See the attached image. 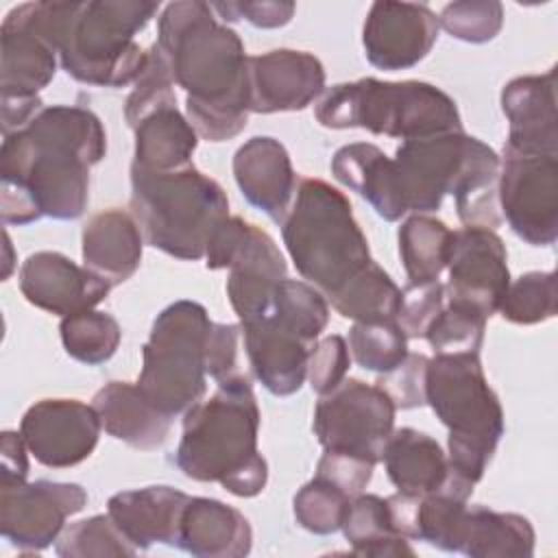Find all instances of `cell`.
<instances>
[{"label": "cell", "instance_id": "6da1fadb", "mask_svg": "<svg viewBox=\"0 0 558 558\" xmlns=\"http://www.w3.org/2000/svg\"><path fill=\"white\" fill-rule=\"evenodd\" d=\"M0 209L4 225L41 216L76 220L89 201V170L107 153L100 118L76 105L44 107L26 126L2 135Z\"/></svg>", "mask_w": 558, "mask_h": 558}, {"label": "cell", "instance_id": "7a4b0ae2", "mask_svg": "<svg viewBox=\"0 0 558 558\" xmlns=\"http://www.w3.org/2000/svg\"><path fill=\"white\" fill-rule=\"evenodd\" d=\"M155 46L185 92V113L198 137L227 142L246 129L248 57L240 35L214 17L209 2L166 4Z\"/></svg>", "mask_w": 558, "mask_h": 558}, {"label": "cell", "instance_id": "3957f363", "mask_svg": "<svg viewBox=\"0 0 558 558\" xmlns=\"http://www.w3.org/2000/svg\"><path fill=\"white\" fill-rule=\"evenodd\" d=\"M159 11L150 0L31 2L33 22L52 44L61 68L78 83L124 87L146 68L135 35Z\"/></svg>", "mask_w": 558, "mask_h": 558}, {"label": "cell", "instance_id": "277c9868", "mask_svg": "<svg viewBox=\"0 0 558 558\" xmlns=\"http://www.w3.org/2000/svg\"><path fill=\"white\" fill-rule=\"evenodd\" d=\"M259 408L251 381L218 386L183 414L174 464L194 482H216L235 497H257L268 464L257 451Z\"/></svg>", "mask_w": 558, "mask_h": 558}, {"label": "cell", "instance_id": "5b68a950", "mask_svg": "<svg viewBox=\"0 0 558 558\" xmlns=\"http://www.w3.org/2000/svg\"><path fill=\"white\" fill-rule=\"evenodd\" d=\"M129 207L148 246L185 262L203 259L229 218L225 190L194 166L153 172L131 163Z\"/></svg>", "mask_w": 558, "mask_h": 558}, {"label": "cell", "instance_id": "8992f818", "mask_svg": "<svg viewBox=\"0 0 558 558\" xmlns=\"http://www.w3.org/2000/svg\"><path fill=\"white\" fill-rule=\"evenodd\" d=\"M281 235L299 275L325 296L371 262L349 198L323 179H299Z\"/></svg>", "mask_w": 558, "mask_h": 558}, {"label": "cell", "instance_id": "52a82bcc", "mask_svg": "<svg viewBox=\"0 0 558 558\" xmlns=\"http://www.w3.org/2000/svg\"><path fill=\"white\" fill-rule=\"evenodd\" d=\"M425 403L449 429V471L475 486L504 436V410L480 353H436L427 362Z\"/></svg>", "mask_w": 558, "mask_h": 558}, {"label": "cell", "instance_id": "ba28073f", "mask_svg": "<svg viewBox=\"0 0 558 558\" xmlns=\"http://www.w3.org/2000/svg\"><path fill=\"white\" fill-rule=\"evenodd\" d=\"M314 116L325 129H366L403 142L462 131L456 100L425 81L338 83L320 94Z\"/></svg>", "mask_w": 558, "mask_h": 558}, {"label": "cell", "instance_id": "9c48e42d", "mask_svg": "<svg viewBox=\"0 0 558 558\" xmlns=\"http://www.w3.org/2000/svg\"><path fill=\"white\" fill-rule=\"evenodd\" d=\"M211 320L196 301L163 307L142 347L140 392L163 414H185L207 390L205 347Z\"/></svg>", "mask_w": 558, "mask_h": 558}, {"label": "cell", "instance_id": "30bf717a", "mask_svg": "<svg viewBox=\"0 0 558 558\" xmlns=\"http://www.w3.org/2000/svg\"><path fill=\"white\" fill-rule=\"evenodd\" d=\"M209 270L229 268L227 296L240 323L270 314L275 288L288 275V264L275 240L240 216H229L205 251Z\"/></svg>", "mask_w": 558, "mask_h": 558}, {"label": "cell", "instance_id": "8fae6325", "mask_svg": "<svg viewBox=\"0 0 558 558\" xmlns=\"http://www.w3.org/2000/svg\"><path fill=\"white\" fill-rule=\"evenodd\" d=\"M395 403L381 388L344 377L331 392L320 395L312 429L323 449L360 456L377 464L395 432Z\"/></svg>", "mask_w": 558, "mask_h": 558}, {"label": "cell", "instance_id": "7c38bea8", "mask_svg": "<svg viewBox=\"0 0 558 558\" xmlns=\"http://www.w3.org/2000/svg\"><path fill=\"white\" fill-rule=\"evenodd\" d=\"M499 161L501 218L530 246H551L558 238V155H519L504 148Z\"/></svg>", "mask_w": 558, "mask_h": 558}, {"label": "cell", "instance_id": "4fadbf2b", "mask_svg": "<svg viewBox=\"0 0 558 558\" xmlns=\"http://www.w3.org/2000/svg\"><path fill=\"white\" fill-rule=\"evenodd\" d=\"M85 504L87 493L74 482L0 484V532L20 551L35 554L50 547Z\"/></svg>", "mask_w": 558, "mask_h": 558}, {"label": "cell", "instance_id": "5bb4252c", "mask_svg": "<svg viewBox=\"0 0 558 558\" xmlns=\"http://www.w3.org/2000/svg\"><path fill=\"white\" fill-rule=\"evenodd\" d=\"M445 268L449 270L445 301L473 307L486 318L497 312L510 286V270L504 240L493 229L451 231Z\"/></svg>", "mask_w": 558, "mask_h": 558}, {"label": "cell", "instance_id": "9a60e30c", "mask_svg": "<svg viewBox=\"0 0 558 558\" xmlns=\"http://www.w3.org/2000/svg\"><path fill=\"white\" fill-rule=\"evenodd\" d=\"M100 416L78 399H41L20 423L31 456L50 469L76 466L92 456L100 438Z\"/></svg>", "mask_w": 558, "mask_h": 558}, {"label": "cell", "instance_id": "2e32d148", "mask_svg": "<svg viewBox=\"0 0 558 558\" xmlns=\"http://www.w3.org/2000/svg\"><path fill=\"white\" fill-rule=\"evenodd\" d=\"M438 31V15L427 4L379 0L366 13L364 54L379 70H408L429 54Z\"/></svg>", "mask_w": 558, "mask_h": 558}, {"label": "cell", "instance_id": "e0dca14e", "mask_svg": "<svg viewBox=\"0 0 558 558\" xmlns=\"http://www.w3.org/2000/svg\"><path fill=\"white\" fill-rule=\"evenodd\" d=\"M253 113L301 111L325 92V68L312 52L277 48L248 57Z\"/></svg>", "mask_w": 558, "mask_h": 558}, {"label": "cell", "instance_id": "ac0fdd59", "mask_svg": "<svg viewBox=\"0 0 558 558\" xmlns=\"http://www.w3.org/2000/svg\"><path fill=\"white\" fill-rule=\"evenodd\" d=\"M17 279L20 290L31 305L61 318L94 310L113 288L87 266H78L57 251H37L28 255Z\"/></svg>", "mask_w": 558, "mask_h": 558}, {"label": "cell", "instance_id": "d6986e66", "mask_svg": "<svg viewBox=\"0 0 558 558\" xmlns=\"http://www.w3.org/2000/svg\"><path fill=\"white\" fill-rule=\"evenodd\" d=\"M501 109L508 118L506 150L519 155H558L556 68L506 83L501 89Z\"/></svg>", "mask_w": 558, "mask_h": 558}, {"label": "cell", "instance_id": "ffe728a7", "mask_svg": "<svg viewBox=\"0 0 558 558\" xmlns=\"http://www.w3.org/2000/svg\"><path fill=\"white\" fill-rule=\"evenodd\" d=\"M231 166L246 203L281 225L299 183L286 146L270 135H255L235 150Z\"/></svg>", "mask_w": 558, "mask_h": 558}, {"label": "cell", "instance_id": "44dd1931", "mask_svg": "<svg viewBox=\"0 0 558 558\" xmlns=\"http://www.w3.org/2000/svg\"><path fill=\"white\" fill-rule=\"evenodd\" d=\"M242 325L244 353L257 381L275 397H290L307 379V357L314 344L283 327L275 316Z\"/></svg>", "mask_w": 558, "mask_h": 558}, {"label": "cell", "instance_id": "7402d4cb", "mask_svg": "<svg viewBox=\"0 0 558 558\" xmlns=\"http://www.w3.org/2000/svg\"><path fill=\"white\" fill-rule=\"evenodd\" d=\"M0 96H39L54 78L57 50L33 22L31 2L17 4L0 26Z\"/></svg>", "mask_w": 558, "mask_h": 558}, {"label": "cell", "instance_id": "603a6c76", "mask_svg": "<svg viewBox=\"0 0 558 558\" xmlns=\"http://www.w3.org/2000/svg\"><path fill=\"white\" fill-rule=\"evenodd\" d=\"M190 495L172 486H144L109 497L107 514L120 532L140 549L155 543L177 545L181 514Z\"/></svg>", "mask_w": 558, "mask_h": 558}, {"label": "cell", "instance_id": "cb8c5ba5", "mask_svg": "<svg viewBox=\"0 0 558 558\" xmlns=\"http://www.w3.org/2000/svg\"><path fill=\"white\" fill-rule=\"evenodd\" d=\"M251 545V523L238 508L211 497H190L174 547L196 558H242Z\"/></svg>", "mask_w": 558, "mask_h": 558}, {"label": "cell", "instance_id": "d4e9b609", "mask_svg": "<svg viewBox=\"0 0 558 558\" xmlns=\"http://www.w3.org/2000/svg\"><path fill=\"white\" fill-rule=\"evenodd\" d=\"M144 235L131 211L111 207L94 214L81 233L83 264L109 281L124 283L142 262Z\"/></svg>", "mask_w": 558, "mask_h": 558}, {"label": "cell", "instance_id": "484cf974", "mask_svg": "<svg viewBox=\"0 0 558 558\" xmlns=\"http://www.w3.org/2000/svg\"><path fill=\"white\" fill-rule=\"evenodd\" d=\"M92 405L109 436L140 451L159 449L172 427V416L157 410L137 384L109 381L94 395Z\"/></svg>", "mask_w": 558, "mask_h": 558}, {"label": "cell", "instance_id": "4316f807", "mask_svg": "<svg viewBox=\"0 0 558 558\" xmlns=\"http://www.w3.org/2000/svg\"><path fill=\"white\" fill-rule=\"evenodd\" d=\"M331 174L344 187L368 201L386 222H397L405 216L397 192L392 159L379 146L368 142L340 146L331 157Z\"/></svg>", "mask_w": 558, "mask_h": 558}, {"label": "cell", "instance_id": "83f0119b", "mask_svg": "<svg viewBox=\"0 0 558 558\" xmlns=\"http://www.w3.org/2000/svg\"><path fill=\"white\" fill-rule=\"evenodd\" d=\"M381 462L395 488L414 497L440 490L449 473L447 453L438 440L412 427H401L390 434Z\"/></svg>", "mask_w": 558, "mask_h": 558}, {"label": "cell", "instance_id": "f1b7e54d", "mask_svg": "<svg viewBox=\"0 0 558 558\" xmlns=\"http://www.w3.org/2000/svg\"><path fill=\"white\" fill-rule=\"evenodd\" d=\"M133 133L135 166L153 172H172L192 166L198 133L177 105L155 109L133 126Z\"/></svg>", "mask_w": 558, "mask_h": 558}, {"label": "cell", "instance_id": "f546056e", "mask_svg": "<svg viewBox=\"0 0 558 558\" xmlns=\"http://www.w3.org/2000/svg\"><path fill=\"white\" fill-rule=\"evenodd\" d=\"M534 538V527L523 514L466 506L460 554L471 558H530Z\"/></svg>", "mask_w": 558, "mask_h": 558}, {"label": "cell", "instance_id": "4dcf8cb0", "mask_svg": "<svg viewBox=\"0 0 558 558\" xmlns=\"http://www.w3.org/2000/svg\"><path fill=\"white\" fill-rule=\"evenodd\" d=\"M340 530L355 556H414L410 541L392 530L388 504L379 495L362 493L353 497Z\"/></svg>", "mask_w": 558, "mask_h": 558}, {"label": "cell", "instance_id": "1f68e13d", "mask_svg": "<svg viewBox=\"0 0 558 558\" xmlns=\"http://www.w3.org/2000/svg\"><path fill=\"white\" fill-rule=\"evenodd\" d=\"M401 290L390 275L373 259L327 296L331 307L355 323L395 318Z\"/></svg>", "mask_w": 558, "mask_h": 558}, {"label": "cell", "instance_id": "d6a6232c", "mask_svg": "<svg viewBox=\"0 0 558 558\" xmlns=\"http://www.w3.org/2000/svg\"><path fill=\"white\" fill-rule=\"evenodd\" d=\"M451 229L427 214H414L399 227V255L412 283L436 281L447 266Z\"/></svg>", "mask_w": 558, "mask_h": 558}, {"label": "cell", "instance_id": "836d02e7", "mask_svg": "<svg viewBox=\"0 0 558 558\" xmlns=\"http://www.w3.org/2000/svg\"><path fill=\"white\" fill-rule=\"evenodd\" d=\"M59 333L65 353L87 366H98L111 360L122 340L120 323L111 314L98 310L63 316Z\"/></svg>", "mask_w": 558, "mask_h": 558}, {"label": "cell", "instance_id": "e575fe53", "mask_svg": "<svg viewBox=\"0 0 558 558\" xmlns=\"http://www.w3.org/2000/svg\"><path fill=\"white\" fill-rule=\"evenodd\" d=\"M270 316L305 342L314 344L329 323V303L312 283L286 277L275 288Z\"/></svg>", "mask_w": 558, "mask_h": 558}, {"label": "cell", "instance_id": "d590c367", "mask_svg": "<svg viewBox=\"0 0 558 558\" xmlns=\"http://www.w3.org/2000/svg\"><path fill=\"white\" fill-rule=\"evenodd\" d=\"M347 344L355 364L373 373H388L408 355V338L395 318L353 323Z\"/></svg>", "mask_w": 558, "mask_h": 558}, {"label": "cell", "instance_id": "8d00e7d4", "mask_svg": "<svg viewBox=\"0 0 558 558\" xmlns=\"http://www.w3.org/2000/svg\"><path fill=\"white\" fill-rule=\"evenodd\" d=\"M54 551L63 558H102L135 556L140 549L120 532L109 514H94L65 527L54 541Z\"/></svg>", "mask_w": 558, "mask_h": 558}, {"label": "cell", "instance_id": "74e56055", "mask_svg": "<svg viewBox=\"0 0 558 558\" xmlns=\"http://www.w3.org/2000/svg\"><path fill=\"white\" fill-rule=\"evenodd\" d=\"M556 272L532 270L510 281L497 312L514 325H536L556 316Z\"/></svg>", "mask_w": 558, "mask_h": 558}, {"label": "cell", "instance_id": "f35d334b", "mask_svg": "<svg viewBox=\"0 0 558 558\" xmlns=\"http://www.w3.org/2000/svg\"><path fill=\"white\" fill-rule=\"evenodd\" d=\"M349 504L351 497L347 493H342L331 482L314 475V480H310L296 490L292 499V510L296 523L303 530L318 536H327L342 527Z\"/></svg>", "mask_w": 558, "mask_h": 558}, {"label": "cell", "instance_id": "ab89813d", "mask_svg": "<svg viewBox=\"0 0 558 558\" xmlns=\"http://www.w3.org/2000/svg\"><path fill=\"white\" fill-rule=\"evenodd\" d=\"M486 320L473 307L445 301V307L425 331V340L434 353H480Z\"/></svg>", "mask_w": 558, "mask_h": 558}, {"label": "cell", "instance_id": "60d3db41", "mask_svg": "<svg viewBox=\"0 0 558 558\" xmlns=\"http://www.w3.org/2000/svg\"><path fill=\"white\" fill-rule=\"evenodd\" d=\"M466 501L447 493H429L418 504V541L442 551H460Z\"/></svg>", "mask_w": 558, "mask_h": 558}, {"label": "cell", "instance_id": "b9f144b4", "mask_svg": "<svg viewBox=\"0 0 558 558\" xmlns=\"http://www.w3.org/2000/svg\"><path fill=\"white\" fill-rule=\"evenodd\" d=\"M438 26L466 44H486L504 26V7L497 0L449 2L438 15Z\"/></svg>", "mask_w": 558, "mask_h": 558}, {"label": "cell", "instance_id": "7bdbcfd3", "mask_svg": "<svg viewBox=\"0 0 558 558\" xmlns=\"http://www.w3.org/2000/svg\"><path fill=\"white\" fill-rule=\"evenodd\" d=\"M172 105H177L174 81L166 59L161 57L159 48L153 44L148 50L146 68L133 83V89L124 102L126 124L133 129L142 118H146L155 109L172 107Z\"/></svg>", "mask_w": 558, "mask_h": 558}, {"label": "cell", "instance_id": "ee69618b", "mask_svg": "<svg viewBox=\"0 0 558 558\" xmlns=\"http://www.w3.org/2000/svg\"><path fill=\"white\" fill-rule=\"evenodd\" d=\"M242 344V325L211 323L205 347V371L218 386L251 381L240 360Z\"/></svg>", "mask_w": 558, "mask_h": 558}, {"label": "cell", "instance_id": "f6af8a7d", "mask_svg": "<svg viewBox=\"0 0 558 558\" xmlns=\"http://www.w3.org/2000/svg\"><path fill=\"white\" fill-rule=\"evenodd\" d=\"M445 307V283L436 281H423L412 283L401 290L399 310L395 320L403 329L405 338H425V331L434 323V318Z\"/></svg>", "mask_w": 558, "mask_h": 558}, {"label": "cell", "instance_id": "bcb514c9", "mask_svg": "<svg viewBox=\"0 0 558 558\" xmlns=\"http://www.w3.org/2000/svg\"><path fill=\"white\" fill-rule=\"evenodd\" d=\"M351 366L349 344L342 336L329 333L314 342L307 357V379L316 395L331 392L344 381Z\"/></svg>", "mask_w": 558, "mask_h": 558}, {"label": "cell", "instance_id": "7dc6e473", "mask_svg": "<svg viewBox=\"0 0 558 558\" xmlns=\"http://www.w3.org/2000/svg\"><path fill=\"white\" fill-rule=\"evenodd\" d=\"M427 362L423 353H408L405 360L388 373H379L375 386L381 388L397 410H412L425 405V375Z\"/></svg>", "mask_w": 558, "mask_h": 558}, {"label": "cell", "instance_id": "c3c4849f", "mask_svg": "<svg viewBox=\"0 0 558 558\" xmlns=\"http://www.w3.org/2000/svg\"><path fill=\"white\" fill-rule=\"evenodd\" d=\"M373 469H375V464L366 458L325 449V453L320 456L318 466H316V477L331 482L333 486H338L342 493H347L353 499V497L362 495L366 490V486L371 484Z\"/></svg>", "mask_w": 558, "mask_h": 558}, {"label": "cell", "instance_id": "681fc988", "mask_svg": "<svg viewBox=\"0 0 558 558\" xmlns=\"http://www.w3.org/2000/svg\"><path fill=\"white\" fill-rule=\"evenodd\" d=\"M211 9L220 13L227 22L246 20L257 28H279L286 26L294 17V2H214Z\"/></svg>", "mask_w": 558, "mask_h": 558}, {"label": "cell", "instance_id": "f907efd6", "mask_svg": "<svg viewBox=\"0 0 558 558\" xmlns=\"http://www.w3.org/2000/svg\"><path fill=\"white\" fill-rule=\"evenodd\" d=\"M28 447L20 432L4 429L0 436V484L26 482L28 477Z\"/></svg>", "mask_w": 558, "mask_h": 558}, {"label": "cell", "instance_id": "816d5d0a", "mask_svg": "<svg viewBox=\"0 0 558 558\" xmlns=\"http://www.w3.org/2000/svg\"><path fill=\"white\" fill-rule=\"evenodd\" d=\"M388 504V514H390V523L392 530L401 536H405L408 541H418V504L421 497L414 495H405V493H395L390 497H386Z\"/></svg>", "mask_w": 558, "mask_h": 558}, {"label": "cell", "instance_id": "f5cc1de1", "mask_svg": "<svg viewBox=\"0 0 558 558\" xmlns=\"http://www.w3.org/2000/svg\"><path fill=\"white\" fill-rule=\"evenodd\" d=\"M11 238L9 233L4 231V270H2V279H9L11 270H13V257H11Z\"/></svg>", "mask_w": 558, "mask_h": 558}]
</instances>
